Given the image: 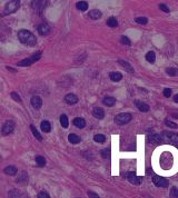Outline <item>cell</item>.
Instances as JSON below:
<instances>
[{
    "label": "cell",
    "instance_id": "cell-13",
    "mask_svg": "<svg viewBox=\"0 0 178 198\" xmlns=\"http://www.w3.org/2000/svg\"><path fill=\"white\" fill-rule=\"evenodd\" d=\"M31 106L35 109H40V107L42 106V100L39 96H33L31 98Z\"/></svg>",
    "mask_w": 178,
    "mask_h": 198
},
{
    "label": "cell",
    "instance_id": "cell-35",
    "mask_svg": "<svg viewBox=\"0 0 178 198\" xmlns=\"http://www.w3.org/2000/svg\"><path fill=\"white\" fill-rule=\"evenodd\" d=\"M101 154V157L102 158H109L110 157V150L109 149H102L100 152Z\"/></svg>",
    "mask_w": 178,
    "mask_h": 198
},
{
    "label": "cell",
    "instance_id": "cell-39",
    "mask_svg": "<svg viewBox=\"0 0 178 198\" xmlns=\"http://www.w3.org/2000/svg\"><path fill=\"white\" fill-rule=\"evenodd\" d=\"M87 195H88V197L89 198H100L99 196H98V194L94 193V191H90V190L87 193Z\"/></svg>",
    "mask_w": 178,
    "mask_h": 198
},
{
    "label": "cell",
    "instance_id": "cell-1",
    "mask_svg": "<svg viewBox=\"0 0 178 198\" xmlns=\"http://www.w3.org/2000/svg\"><path fill=\"white\" fill-rule=\"evenodd\" d=\"M18 39L19 41L23 44V45H27V46H36L37 44V39L36 37L32 35L29 30H26V29H21L18 31Z\"/></svg>",
    "mask_w": 178,
    "mask_h": 198
},
{
    "label": "cell",
    "instance_id": "cell-9",
    "mask_svg": "<svg viewBox=\"0 0 178 198\" xmlns=\"http://www.w3.org/2000/svg\"><path fill=\"white\" fill-rule=\"evenodd\" d=\"M37 30H38V33H39L40 36H47V35L50 32V27H49L48 23L44 22V23H40V25L37 27Z\"/></svg>",
    "mask_w": 178,
    "mask_h": 198
},
{
    "label": "cell",
    "instance_id": "cell-17",
    "mask_svg": "<svg viewBox=\"0 0 178 198\" xmlns=\"http://www.w3.org/2000/svg\"><path fill=\"white\" fill-rule=\"evenodd\" d=\"M4 173L6 175H9V176H15L17 173H18V169L16 166H7L4 169Z\"/></svg>",
    "mask_w": 178,
    "mask_h": 198
},
{
    "label": "cell",
    "instance_id": "cell-2",
    "mask_svg": "<svg viewBox=\"0 0 178 198\" xmlns=\"http://www.w3.org/2000/svg\"><path fill=\"white\" fill-rule=\"evenodd\" d=\"M41 57V51H37L35 52L33 55H31L30 57H28L26 59L21 60V61H19L17 66H20V67H28V66H31L32 64H35L36 61L40 59Z\"/></svg>",
    "mask_w": 178,
    "mask_h": 198
},
{
    "label": "cell",
    "instance_id": "cell-20",
    "mask_svg": "<svg viewBox=\"0 0 178 198\" xmlns=\"http://www.w3.org/2000/svg\"><path fill=\"white\" fill-rule=\"evenodd\" d=\"M40 128L41 130L44 131V133H49L51 130V125L49 121H47V120H44V121H41L40 124Z\"/></svg>",
    "mask_w": 178,
    "mask_h": 198
},
{
    "label": "cell",
    "instance_id": "cell-34",
    "mask_svg": "<svg viewBox=\"0 0 178 198\" xmlns=\"http://www.w3.org/2000/svg\"><path fill=\"white\" fill-rule=\"evenodd\" d=\"M10 96H11V98H12L14 100H16L17 102H21V98H20V96H19L16 91L11 92V94H10Z\"/></svg>",
    "mask_w": 178,
    "mask_h": 198
},
{
    "label": "cell",
    "instance_id": "cell-37",
    "mask_svg": "<svg viewBox=\"0 0 178 198\" xmlns=\"http://www.w3.org/2000/svg\"><path fill=\"white\" fill-rule=\"evenodd\" d=\"M163 94H164V96L166 97V98H169V97L171 96V89H170V88H165Z\"/></svg>",
    "mask_w": 178,
    "mask_h": 198
},
{
    "label": "cell",
    "instance_id": "cell-29",
    "mask_svg": "<svg viewBox=\"0 0 178 198\" xmlns=\"http://www.w3.org/2000/svg\"><path fill=\"white\" fill-rule=\"evenodd\" d=\"M30 129H31V131H32V135H33L39 141H41V140H42V137H41V135L39 134V131L36 129V127H35L33 125H30Z\"/></svg>",
    "mask_w": 178,
    "mask_h": 198
},
{
    "label": "cell",
    "instance_id": "cell-24",
    "mask_svg": "<svg viewBox=\"0 0 178 198\" xmlns=\"http://www.w3.org/2000/svg\"><path fill=\"white\" fill-rule=\"evenodd\" d=\"M145 57H146V60L149 62V64H154V62H155L156 55H155V52H154V51H148Z\"/></svg>",
    "mask_w": 178,
    "mask_h": 198
},
{
    "label": "cell",
    "instance_id": "cell-26",
    "mask_svg": "<svg viewBox=\"0 0 178 198\" xmlns=\"http://www.w3.org/2000/svg\"><path fill=\"white\" fill-rule=\"evenodd\" d=\"M107 26H108V27H111V28H116L117 26H118L117 19L115 18V17H110V18L107 20Z\"/></svg>",
    "mask_w": 178,
    "mask_h": 198
},
{
    "label": "cell",
    "instance_id": "cell-32",
    "mask_svg": "<svg viewBox=\"0 0 178 198\" xmlns=\"http://www.w3.org/2000/svg\"><path fill=\"white\" fill-rule=\"evenodd\" d=\"M135 21L137 23H139V25H146L148 22V19L146 17H138V18H136Z\"/></svg>",
    "mask_w": 178,
    "mask_h": 198
},
{
    "label": "cell",
    "instance_id": "cell-18",
    "mask_svg": "<svg viewBox=\"0 0 178 198\" xmlns=\"http://www.w3.org/2000/svg\"><path fill=\"white\" fill-rule=\"evenodd\" d=\"M109 78L111 79L113 81H115V83H118V81H120L121 78H123V75L120 74L119 71H113V73L109 74Z\"/></svg>",
    "mask_w": 178,
    "mask_h": 198
},
{
    "label": "cell",
    "instance_id": "cell-21",
    "mask_svg": "<svg viewBox=\"0 0 178 198\" xmlns=\"http://www.w3.org/2000/svg\"><path fill=\"white\" fill-rule=\"evenodd\" d=\"M119 65H121V67H123L124 69H126L128 71V73H134V68H132V66H130V64L129 62H127V61H124V60H118Z\"/></svg>",
    "mask_w": 178,
    "mask_h": 198
},
{
    "label": "cell",
    "instance_id": "cell-6",
    "mask_svg": "<svg viewBox=\"0 0 178 198\" xmlns=\"http://www.w3.org/2000/svg\"><path fill=\"white\" fill-rule=\"evenodd\" d=\"M14 129H15V123L14 121H12V120H7L5 124L2 125L1 133H2V135L7 136V135L11 134V133L14 131Z\"/></svg>",
    "mask_w": 178,
    "mask_h": 198
},
{
    "label": "cell",
    "instance_id": "cell-31",
    "mask_svg": "<svg viewBox=\"0 0 178 198\" xmlns=\"http://www.w3.org/2000/svg\"><path fill=\"white\" fill-rule=\"evenodd\" d=\"M165 125H166L167 127H169V128H174V129L178 128L177 124H175V123H173V121H170V120H168V119L165 120Z\"/></svg>",
    "mask_w": 178,
    "mask_h": 198
},
{
    "label": "cell",
    "instance_id": "cell-27",
    "mask_svg": "<svg viewBox=\"0 0 178 198\" xmlns=\"http://www.w3.org/2000/svg\"><path fill=\"white\" fill-rule=\"evenodd\" d=\"M60 125L62 126V128H68L69 121H68V118H67V116L66 115L60 116Z\"/></svg>",
    "mask_w": 178,
    "mask_h": 198
},
{
    "label": "cell",
    "instance_id": "cell-22",
    "mask_svg": "<svg viewBox=\"0 0 178 198\" xmlns=\"http://www.w3.org/2000/svg\"><path fill=\"white\" fill-rule=\"evenodd\" d=\"M68 140H69V143L70 144H73V145H76V144H79L80 143V137L78 136V135L76 134H70L68 136Z\"/></svg>",
    "mask_w": 178,
    "mask_h": 198
},
{
    "label": "cell",
    "instance_id": "cell-30",
    "mask_svg": "<svg viewBox=\"0 0 178 198\" xmlns=\"http://www.w3.org/2000/svg\"><path fill=\"white\" fill-rule=\"evenodd\" d=\"M166 74L169 75L170 77H175L178 75V70L176 68H167L166 69Z\"/></svg>",
    "mask_w": 178,
    "mask_h": 198
},
{
    "label": "cell",
    "instance_id": "cell-5",
    "mask_svg": "<svg viewBox=\"0 0 178 198\" xmlns=\"http://www.w3.org/2000/svg\"><path fill=\"white\" fill-rule=\"evenodd\" d=\"M132 119V117L130 114H128V112H121V114H118V115L115 117V123L117 125H126Z\"/></svg>",
    "mask_w": 178,
    "mask_h": 198
},
{
    "label": "cell",
    "instance_id": "cell-14",
    "mask_svg": "<svg viewBox=\"0 0 178 198\" xmlns=\"http://www.w3.org/2000/svg\"><path fill=\"white\" fill-rule=\"evenodd\" d=\"M135 105H136L138 109L140 111H142V112L149 111V106H148L147 104H145V102H140V100H136V102H135Z\"/></svg>",
    "mask_w": 178,
    "mask_h": 198
},
{
    "label": "cell",
    "instance_id": "cell-28",
    "mask_svg": "<svg viewBox=\"0 0 178 198\" xmlns=\"http://www.w3.org/2000/svg\"><path fill=\"white\" fill-rule=\"evenodd\" d=\"M35 161H36V164L39 167H44L46 165V159H45V157L42 156H37L35 158Z\"/></svg>",
    "mask_w": 178,
    "mask_h": 198
},
{
    "label": "cell",
    "instance_id": "cell-15",
    "mask_svg": "<svg viewBox=\"0 0 178 198\" xmlns=\"http://www.w3.org/2000/svg\"><path fill=\"white\" fill-rule=\"evenodd\" d=\"M88 17L90 19H92V20H98V19L101 17V12L98 9L90 10V11L88 12Z\"/></svg>",
    "mask_w": 178,
    "mask_h": 198
},
{
    "label": "cell",
    "instance_id": "cell-42",
    "mask_svg": "<svg viewBox=\"0 0 178 198\" xmlns=\"http://www.w3.org/2000/svg\"><path fill=\"white\" fill-rule=\"evenodd\" d=\"M171 117H174V118H177V119H178V114L174 112V114H171Z\"/></svg>",
    "mask_w": 178,
    "mask_h": 198
},
{
    "label": "cell",
    "instance_id": "cell-38",
    "mask_svg": "<svg viewBox=\"0 0 178 198\" xmlns=\"http://www.w3.org/2000/svg\"><path fill=\"white\" fill-rule=\"evenodd\" d=\"M38 198H50V196L47 191H40L38 194Z\"/></svg>",
    "mask_w": 178,
    "mask_h": 198
},
{
    "label": "cell",
    "instance_id": "cell-12",
    "mask_svg": "<svg viewBox=\"0 0 178 198\" xmlns=\"http://www.w3.org/2000/svg\"><path fill=\"white\" fill-rule=\"evenodd\" d=\"M65 102H67L68 105H76L78 102V97L76 95H73V94H68L65 97Z\"/></svg>",
    "mask_w": 178,
    "mask_h": 198
},
{
    "label": "cell",
    "instance_id": "cell-43",
    "mask_svg": "<svg viewBox=\"0 0 178 198\" xmlns=\"http://www.w3.org/2000/svg\"><path fill=\"white\" fill-rule=\"evenodd\" d=\"M150 174H153V170L148 168V169H147V175H150Z\"/></svg>",
    "mask_w": 178,
    "mask_h": 198
},
{
    "label": "cell",
    "instance_id": "cell-11",
    "mask_svg": "<svg viewBox=\"0 0 178 198\" xmlns=\"http://www.w3.org/2000/svg\"><path fill=\"white\" fill-rule=\"evenodd\" d=\"M92 116L97 119H104L105 117V110L100 107H96L92 109Z\"/></svg>",
    "mask_w": 178,
    "mask_h": 198
},
{
    "label": "cell",
    "instance_id": "cell-36",
    "mask_svg": "<svg viewBox=\"0 0 178 198\" xmlns=\"http://www.w3.org/2000/svg\"><path fill=\"white\" fill-rule=\"evenodd\" d=\"M170 196L174 198H178V187H173L170 190Z\"/></svg>",
    "mask_w": 178,
    "mask_h": 198
},
{
    "label": "cell",
    "instance_id": "cell-7",
    "mask_svg": "<svg viewBox=\"0 0 178 198\" xmlns=\"http://www.w3.org/2000/svg\"><path fill=\"white\" fill-rule=\"evenodd\" d=\"M126 178L134 185H140L142 181V177L137 176L134 171H129V173H127V174H126Z\"/></svg>",
    "mask_w": 178,
    "mask_h": 198
},
{
    "label": "cell",
    "instance_id": "cell-16",
    "mask_svg": "<svg viewBox=\"0 0 178 198\" xmlns=\"http://www.w3.org/2000/svg\"><path fill=\"white\" fill-rule=\"evenodd\" d=\"M73 125L77 127V128H84L85 126H86V121H85V119L84 118H81V117H76L75 119H73Z\"/></svg>",
    "mask_w": 178,
    "mask_h": 198
},
{
    "label": "cell",
    "instance_id": "cell-8",
    "mask_svg": "<svg viewBox=\"0 0 178 198\" xmlns=\"http://www.w3.org/2000/svg\"><path fill=\"white\" fill-rule=\"evenodd\" d=\"M153 181H154L155 186L160 187V188H165V187L168 186V181L165 179L164 177H161V176L155 175L154 176V178H153Z\"/></svg>",
    "mask_w": 178,
    "mask_h": 198
},
{
    "label": "cell",
    "instance_id": "cell-33",
    "mask_svg": "<svg viewBox=\"0 0 178 198\" xmlns=\"http://www.w3.org/2000/svg\"><path fill=\"white\" fill-rule=\"evenodd\" d=\"M120 41H121V44H124V45H127V46H130L132 45V41L129 40V38L126 37V36H121V38H120Z\"/></svg>",
    "mask_w": 178,
    "mask_h": 198
},
{
    "label": "cell",
    "instance_id": "cell-10",
    "mask_svg": "<svg viewBox=\"0 0 178 198\" xmlns=\"http://www.w3.org/2000/svg\"><path fill=\"white\" fill-rule=\"evenodd\" d=\"M148 141L151 144H161L164 143V138H163V136L161 135H158V134H154V135H150V136H148Z\"/></svg>",
    "mask_w": 178,
    "mask_h": 198
},
{
    "label": "cell",
    "instance_id": "cell-3",
    "mask_svg": "<svg viewBox=\"0 0 178 198\" xmlns=\"http://www.w3.org/2000/svg\"><path fill=\"white\" fill-rule=\"evenodd\" d=\"M20 7V1L19 0H11V1H8L5 6V9H4V16L5 15H10L16 12L17 10L19 9Z\"/></svg>",
    "mask_w": 178,
    "mask_h": 198
},
{
    "label": "cell",
    "instance_id": "cell-23",
    "mask_svg": "<svg viewBox=\"0 0 178 198\" xmlns=\"http://www.w3.org/2000/svg\"><path fill=\"white\" fill-rule=\"evenodd\" d=\"M76 8L80 11H86L88 9V2L87 1H78L76 4Z\"/></svg>",
    "mask_w": 178,
    "mask_h": 198
},
{
    "label": "cell",
    "instance_id": "cell-25",
    "mask_svg": "<svg viewBox=\"0 0 178 198\" xmlns=\"http://www.w3.org/2000/svg\"><path fill=\"white\" fill-rule=\"evenodd\" d=\"M94 140L96 141V143L98 144H104L106 141V137H105V135H102V134H97L94 136Z\"/></svg>",
    "mask_w": 178,
    "mask_h": 198
},
{
    "label": "cell",
    "instance_id": "cell-19",
    "mask_svg": "<svg viewBox=\"0 0 178 198\" xmlns=\"http://www.w3.org/2000/svg\"><path fill=\"white\" fill-rule=\"evenodd\" d=\"M102 102H104V105H106L107 107H113L116 104V99H115L114 97H105L104 99H102Z\"/></svg>",
    "mask_w": 178,
    "mask_h": 198
},
{
    "label": "cell",
    "instance_id": "cell-4",
    "mask_svg": "<svg viewBox=\"0 0 178 198\" xmlns=\"http://www.w3.org/2000/svg\"><path fill=\"white\" fill-rule=\"evenodd\" d=\"M163 138H164V143H169L175 147L178 148V134H174V133H168V131H164L163 134Z\"/></svg>",
    "mask_w": 178,
    "mask_h": 198
},
{
    "label": "cell",
    "instance_id": "cell-40",
    "mask_svg": "<svg viewBox=\"0 0 178 198\" xmlns=\"http://www.w3.org/2000/svg\"><path fill=\"white\" fill-rule=\"evenodd\" d=\"M159 9L163 10L164 12H167V14L169 12V8L166 5H164V4H163V5H159Z\"/></svg>",
    "mask_w": 178,
    "mask_h": 198
},
{
    "label": "cell",
    "instance_id": "cell-41",
    "mask_svg": "<svg viewBox=\"0 0 178 198\" xmlns=\"http://www.w3.org/2000/svg\"><path fill=\"white\" fill-rule=\"evenodd\" d=\"M174 102H177V104H178V94H177V95H175V96H174Z\"/></svg>",
    "mask_w": 178,
    "mask_h": 198
}]
</instances>
